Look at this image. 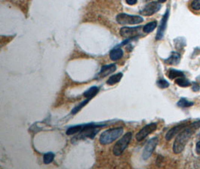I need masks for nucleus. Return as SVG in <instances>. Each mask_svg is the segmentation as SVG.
<instances>
[{
	"mask_svg": "<svg viewBox=\"0 0 200 169\" xmlns=\"http://www.w3.org/2000/svg\"><path fill=\"white\" fill-rule=\"evenodd\" d=\"M200 128V120H196L192 122L191 124L186 126L183 130L178 135L174 141L172 150L175 153L178 154L181 153L185 148L187 143L188 142L192 135L194 134V132Z\"/></svg>",
	"mask_w": 200,
	"mask_h": 169,
	"instance_id": "f257e3e1",
	"label": "nucleus"
},
{
	"mask_svg": "<svg viewBox=\"0 0 200 169\" xmlns=\"http://www.w3.org/2000/svg\"><path fill=\"white\" fill-rule=\"evenodd\" d=\"M123 130L122 128H113V129H110L105 131L103 133L101 134L100 137V143L101 144L106 145L109 144V143H111L112 142L116 140L117 138H119L120 136H121L123 134Z\"/></svg>",
	"mask_w": 200,
	"mask_h": 169,
	"instance_id": "f03ea898",
	"label": "nucleus"
},
{
	"mask_svg": "<svg viewBox=\"0 0 200 169\" xmlns=\"http://www.w3.org/2000/svg\"><path fill=\"white\" fill-rule=\"evenodd\" d=\"M116 20L121 25H134L140 24L143 22V18L140 16L130 15V14L121 13L116 17Z\"/></svg>",
	"mask_w": 200,
	"mask_h": 169,
	"instance_id": "7ed1b4c3",
	"label": "nucleus"
},
{
	"mask_svg": "<svg viewBox=\"0 0 200 169\" xmlns=\"http://www.w3.org/2000/svg\"><path fill=\"white\" fill-rule=\"evenodd\" d=\"M131 138H132V132H127V133H126L119 141H118L116 144L114 145L113 149V154L116 156L121 155V153L124 152L125 148L127 147V145L129 144Z\"/></svg>",
	"mask_w": 200,
	"mask_h": 169,
	"instance_id": "20e7f679",
	"label": "nucleus"
},
{
	"mask_svg": "<svg viewBox=\"0 0 200 169\" xmlns=\"http://www.w3.org/2000/svg\"><path fill=\"white\" fill-rule=\"evenodd\" d=\"M142 26H140L137 27H123L120 29V35L127 39H134V38L142 36L141 30H140Z\"/></svg>",
	"mask_w": 200,
	"mask_h": 169,
	"instance_id": "39448f33",
	"label": "nucleus"
},
{
	"mask_svg": "<svg viewBox=\"0 0 200 169\" xmlns=\"http://www.w3.org/2000/svg\"><path fill=\"white\" fill-rule=\"evenodd\" d=\"M158 144V138L154 137V138H151L145 144V147H144L143 152H142V159L144 160L148 159L150 156H151L152 153L156 148L157 145Z\"/></svg>",
	"mask_w": 200,
	"mask_h": 169,
	"instance_id": "423d86ee",
	"label": "nucleus"
},
{
	"mask_svg": "<svg viewBox=\"0 0 200 169\" xmlns=\"http://www.w3.org/2000/svg\"><path fill=\"white\" fill-rule=\"evenodd\" d=\"M157 124L154 122H151V123L148 124V125L145 126L136 135V139L138 141H141L144 138H146L148 135L151 134L154 131L157 129Z\"/></svg>",
	"mask_w": 200,
	"mask_h": 169,
	"instance_id": "0eeeda50",
	"label": "nucleus"
},
{
	"mask_svg": "<svg viewBox=\"0 0 200 169\" xmlns=\"http://www.w3.org/2000/svg\"><path fill=\"white\" fill-rule=\"evenodd\" d=\"M161 5L160 2H152L147 4L143 9L140 11V14L143 16H151L154 14L157 13L161 9Z\"/></svg>",
	"mask_w": 200,
	"mask_h": 169,
	"instance_id": "6e6552de",
	"label": "nucleus"
},
{
	"mask_svg": "<svg viewBox=\"0 0 200 169\" xmlns=\"http://www.w3.org/2000/svg\"><path fill=\"white\" fill-rule=\"evenodd\" d=\"M169 10H166V13H165L164 15L163 16L162 19H161V23H160L158 32H157V35H156L157 40H161V39H163V37H164L166 26H167V21H168V18H169Z\"/></svg>",
	"mask_w": 200,
	"mask_h": 169,
	"instance_id": "1a4fd4ad",
	"label": "nucleus"
},
{
	"mask_svg": "<svg viewBox=\"0 0 200 169\" xmlns=\"http://www.w3.org/2000/svg\"><path fill=\"white\" fill-rule=\"evenodd\" d=\"M187 126L186 123H181L180 125H178L174 126L173 128H172L171 129H169L166 133V136H165V138H166V141H170L171 139L174 138L177 134H178L179 132H181L185 127Z\"/></svg>",
	"mask_w": 200,
	"mask_h": 169,
	"instance_id": "9d476101",
	"label": "nucleus"
},
{
	"mask_svg": "<svg viewBox=\"0 0 200 169\" xmlns=\"http://www.w3.org/2000/svg\"><path fill=\"white\" fill-rule=\"evenodd\" d=\"M116 70V65L115 64L103 65V66L101 67V69H100V73H99V75H100V77L101 78L106 77V76L108 75V74L114 72Z\"/></svg>",
	"mask_w": 200,
	"mask_h": 169,
	"instance_id": "9b49d317",
	"label": "nucleus"
},
{
	"mask_svg": "<svg viewBox=\"0 0 200 169\" xmlns=\"http://www.w3.org/2000/svg\"><path fill=\"white\" fill-rule=\"evenodd\" d=\"M181 60V56L178 53L172 52L170 57L165 60V63L168 65H177L178 64Z\"/></svg>",
	"mask_w": 200,
	"mask_h": 169,
	"instance_id": "f8f14e48",
	"label": "nucleus"
},
{
	"mask_svg": "<svg viewBox=\"0 0 200 169\" xmlns=\"http://www.w3.org/2000/svg\"><path fill=\"white\" fill-rule=\"evenodd\" d=\"M123 50L119 47H116L113 49L110 53V57L112 60H118L121 59L123 56Z\"/></svg>",
	"mask_w": 200,
	"mask_h": 169,
	"instance_id": "ddd939ff",
	"label": "nucleus"
},
{
	"mask_svg": "<svg viewBox=\"0 0 200 169\" xmlns=\"http://www.w3.org/2000/svg\"><path fill=\"white\" fill-rule=\"evenodd\" d=\"M99 92L98 87H92L91 88H89L87 91H86L83 93V95L85 96V98H89V99H92Z\"/></svg>",
	"mask_w": 200,
	"mask_h": 169,
	"instance_id": "4468645a",
	"label": "nucleus"
},
{
	"mask_svg": "<svg viewBox=\"0 0 200 169\" xmlns=\"http://www.w3.org/2000/svg\"><path fill=\"white\" fill-rule=\"evenodd\" d=\"M123 77L122 73H118V74H113L111 77L109 78L107 81V84L108 85H114V84H117L121 81V79Z\"/></svg>",
	"mask_w": 200,
	"mask_h": 169,
	"instance_id": "2eb2a0df",
	"label": "nucleus"
},
{
	"mask_svg": "<svg viewBox=\"0 0 200 169\" xmlns=\"http://www.w3.org/2000/svg\"><path fill=\"white\" fill-rule=\"evenodd\" d=\"M175 83L178 85L179 87H188L191 86V84H190V81L187 79L185 76H182V77H179L175 79Z\"/></svg>",
	"mask_w": 200,
	"mask_h": 169,
	"instance_id": "dca6fc26",
	"label": "nucleus"
},
{
	"mask_svg": "<svg viewBox=\"0 0 200 169\" xmlns=\"http://www.w3.org/2000/svg\"><path fill=\"white\" fill-rule=\"evenodd\" d=\"M167 76L169 79L173 80L175 79V78H178L179 77H182V76H185L184 73L182 71H178V70H175V69H169L167 73Z\"/></svg>",
	"mask_w": 200,
	"mask_h": 169,
	"instance_id": "f3484780",
	"label": "nucleus"
},
{
	"mask_svg": "<svg viewBox=\"0 0 200 169\" xmlns=\"http://www.w3.org/2000/svg\"><path fill=\"white\" fill-rule=\"evenodd\" d=\"M157 23L156 21H152V22H149L147 24H145V26H143L142 28V31L144 32L145 33H150L151 32H153L154 30V29L157 27Z\"/></svg>",
	"mask_w": 200,
	"mask_h": 169,
	"instance_id": "a211bd4d",
	"label": "nucleus"
},
{
	"mask_svg": "<svg viewBox=\"0 0 200 169\" xmlns=\"http://www.w3.org/2000/svg\"><path fill=\"white\" fill-rule=\"evenodd\" d=\"M194 105V102H190L188 100H187L186 98H182L178 102L177 105L180 108H189V107H191Z\"/></svg>",
	"mask_w": 200,
	"mask_h": 169,
	"instance_id": "6ab92c4d",
	"label": "nucleus"
},
{
	"mask_svg": "<svg viewBox=\"0 0 200 169\" xmlns=\"http://www.w3.org/2000/svg\"><path fill=\"white\" fill-rule=\"evenodd\" d=\"M83 129V125L79 126H73L70 127L68 130H67L66 134L68 135H71L73 134H76L77 132H80Z\"/></svg>",
	"mask_w": 200,
	"mask_h": 169,
	"instance_id": "aec40b11",
	"label": "nucleus"
},
{
	"mask_svg": "<svg viewBox=\"0 0 200 169\" xmlns=\"http://www.w3.org/2000/svg\"><path fill=\"white\" fill-rule=\"evenodd\" d=\"M89 101H90V99H89V98H86V99L84 100V101L81 102L80 103L79 105H76V106L74 108H73V110L71 111V114H76V113L78 112V111H80L81 109H82V108L85 106V105H87L88 102H89Z\"/></svg>",
	"mask_w": 200,
	"mask_h": 169,
	"instance_id": "412c9836",
	"label": "nucleus"
},
{
	"mask_svg": "<svg viewBox=\"0 0 200 169\" xmlns=\"http://www.w3.org/2000/svg\"><path fill=\"white\" fill-rule=\"evenodd\" d=\"M185 44H186V40H185V38L180 37L175 40V45L178 50L183 48L185 46Z\"/></svg>",
	"mask_w": 200,
	"mask_h": 169,
	"instance_id": "4be33fe9",
	"label": "nucleus"
},
{
	"mask_svg": "<svg viewBox=\"0 0 200 169\" xmlns=\"http://www.w3.org/2000/svg\"><path fill=\"white\" fill-rule=\"evenodd\" d=\"M54 154L53 153H47L44 155V162L45 164H49L53 161Z\"/></svg>",
	"mask_w": 200,
	"mask_h": 169,
	"instance_id": "5701e85b",
	"label": "nucleus"
},
{
	"mask_svg": "<svg viewBox=\"0 0 200 169\" xmlns=\"http://www.w3.org/2000/svg\"><path fill=\"white\" fill-rule=\"evenodd\" d=\"M157 84H158V87L161 89L167 88V87H169V82H168L167 81H166L165 79H163V78L162 79L158 80V81H157Z\"/></svg>",
	"mask_w": 200,
	"mask_h": 169,
	"instance_id": "b1692460",
	"label": "nucleus"
},
{
	"mask_svg": "<svg viewBox=\"0 0 200 169\" xmlns=\"http://www.w3.org/2000/svg\"><path fill=\"white\" fill-rule=\"evenodd\" d=\"M190 6L195 11L200 10V0H193L190 3Z\"/></svg>",
	"mask_w": 200,
	"mask_h": 169,
	"instance_id": "393cba45",
	"label": "nucleus"
},
{
	"mask_svg": "<svg viewBox=\"0 0 200 169\" xmlns=\"http://www.w3.org/2000/svg\"><path fill=\"white\" fill-rule=\"evenodd\" d=\"M192 90L194 92H198L200 90V86L197 83H193V84H192Z\"/></svg>",
	"mask_w": 200,
	"mask_h": 169,
	"instance_id": "a878e982",
	"label": "nucleus"
},
{
	"mask_svg": "<svg viewBox=\"0 0 200 169\" xmlns=\"http://www.w3.org/2000/svg\"><path fill=\"white\" fill-rule=\"evenodd\" d=\"M125 1L129 5H134L137 2V0H125Z\"/></svg>",
	"mask_w": 200,
	"mask_h": 169,
	"instance_id": "bb28decb",
	"label": "nucleus"
},
{
	"mask_svg": "<svg viewBox=\"0 0 200 169\" xmlns=\"http://www.w3.org/2000/svg\"><path fill=\"white\" fill-rule=\"evenodd\" d=\"M196 152L198 154H200V141H198V142L196 143Z\"/></svg>",
	"mask_w": 200,
	"mask_h": 169,
	"instance_id": "cd10ccee",
	"label": "nucleus"
},
{
	"mask_svg": "<svg viewBox=\"0 0 200 169\" xmlns=\"http://www.w3.org/2000/svg\"><path fill=\"white\" fill-rule=\"evenodd\" d=\"M166 1V0H158V2H159L160 3H164Z\"/></svg>",
	"mask_w": 200,
	"mask_h": 169,
	"instance_id": "c85d7f7f",
	"label": "nucleus"
},
{
	"mask_svg": "<svg viewBox=\"0 0 200 169\" xmlns=\"http://www.w3.org/2000/svg\"><path fill=\"white\" fill-rule=\"evenodd\" d=\"M145 1H150V0H145Z\"/></svg>",
	"mask_w": 200,
	"mask_h": 169,
	"instance_id": "c756f323",
	"label": "nucleus"
}]
</instances>
